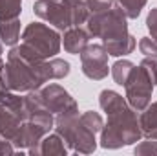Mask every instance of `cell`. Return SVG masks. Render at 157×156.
Segmentation results:
<instances>
[{
	"instance_id": "obj_1",
	"label": "cell",
	"mask_w": 157,
	"mask_h": 156,
	"mask_svg": "<svg viewBox=\"0 0 157 156\" xmlns=\"http://www.w3.org/2000/svg\"><path fill=\"white\" fill-rule=\"evenodd\" d=\"M53 79L49 61L42 59L39 53L28 44H20L11 48L7 55V63H4L0 70L2 88L13 92H31Z\"/></svg>"
},
{
	"instance_id": "obj_2",
	"label": "cell",
	"mask_w": 157,
	"mask_h": 156,
	"mask_svg": "<svg viewBox=\"0 0 157 156\" xmlns=\"http://www.w3.org/2000/svg\"><path fill=\"white\" fill-rule=\"evenodd\" d=\"M101 109L108 114V125L102 127L101 145L104 149H119L141 140L143 132L135 110L113 90H102L99 96Z\"/></svg>"
},
{
	"instance_id": "obj_3",
	"label": "cell",
	"mask_w": 157,
	"mask_h": 156,
	"mask_svg": "<svg viewBox=\"0 0 157 156\" xmlns=\"http://www.w3.org/2000/svg\"><path fill=\"white\" fill-rule=\"evenodd\" d=\"M33 11L42 20L62 31L86 22L90 17V9L84 0H37Z\"/></svg>"
},
{
	"instance_id": "obj_4",
	"label": "cell",
	"mask_w": 157,
	"mask_h": 156,
	"mask_svg": "<svg viewBox=\"0 0 157 156\" xmlns=\"http://www.w3.org/2000/svg\"><path fill=\"white\" fill-rule=\"evenodd\" d=\"M55 129H57V134L64 140V143L77 153L90 154L97 147L95 132L90 130L80 121L78 110L77 112H68V114H59L55 117Z\"/></svg>"
},
{
	"instance_id": "obj_5",
	"label": "cell",
	"mask_w": 157,
	"mask_h": 156,
	"mask_svg": "<svg viewBox=\"0 0 157 156\" xmlns=\"http://www.w3.org/2000/svg\"><path fill=\"white\" fill-rule=\"evenodd\" d=\"M126 18L128 17L124 15V11L119 6H113V7L101 11V13H91L86 20L88 22V33L102 39V44L128 39L130 33H128Z\"/></svg>"
},
{
	"instance_id": "obj_6",
	"label": "cell",
	"mask_w": 157,
	"mask_h": 156,
	"mask_svg": "<svg viewBox=\"0 0 157 156\" xmlns=\"http://www.w3.org/2000/svg\"><path fill=\"white\" fill-rule=\"evenodd\" d=\"M22 42L33 48L42 59L55 57L60 50V35L42 22H31L24 30Z\"/></svg>"
},
{
	"instance_id": "obj_7",
	"label": "cell",
	"mask_w": 157,
	"mask_h": 156,
	"mask_svg": "<svg viewBox=\"0 0 157 156\" xmlns=\"http://www.w3.org/2000/svg\"><path fill=\"white\" fill-rule=\"evenodd\" d=\"M126 88V99L128 105L137 110L143 112L148 105H150V97H152V90H154V83L148 77V74L143 70V66H133L130 77L124 84Z\"/></svg>"
},
{
	"instance_id": "obj_8",
	"label": "cell",
	"mask_w": 157,
	"mask_h": 156,
	"mask_svg": "<svg viewBox=\"0 0 157 156\" xmlns=\"http://www.w3.org/2000/svg\"><path fill=\"white\" fill-rule=\"evenodd\" d=\"M82 74L93 81H101L108 76V51L102 44H88L80 53Z\"/></svg>"
},
{
	"instance_id": "obj_9",
	"label": "cell",
	"mask_w": 157,
	"mask_h": 156,
	"mask_svg": "<svg viewBox=\"0 0 157 156\" xmlns=\"http://www.w3.org/2000/svg\"><path fill=\"white\" fill-rule=\"evenodd\" d=\"M44 105L49 109L51 114L59 116V114H68V112H77L78 107L75 99L59 84H49L46 88H42L39 92Z\"/></svg>"
},
{
	"instance_id": "obj_10",
	"label": "cell",
	"mask_w": 157,
	"mask_h": 156,
	"mask_svg": "<svg viewBox=\"0 0 157 156\" xmlns=\"http://www.w3.org/2000/svg\"><path fill=\"white\" fill-rule=\"evenodd\" d=\"M48 132L49 130L46 127H42L35 121H22V125H20V129H18V132H17V136L11 143L18 149H31V147L39 145L40 140Z\"/></svg>"
},
{
	"instance_id": "obj_11",
	"label": "cell",
	"mask_w": 157,
	"mask_h": 156,
	"mask_svg": "<svg viewBox=\"0 0 157 156\" xmlns=\"http://www.w3.org/2000/svg\"><path fill=\"white\" fill-rule=\"evenodd\" d=\"M29 154H44V156H66L68 149L64 145V140L59 134H49L40 140L39 145L28 149Z\"/></svg>"
},
{
	"instance_id": "obj_12",
	"label": "cell",
	"mask_w": 157,
	"mask_h": 156,
	"mask_svg": "<svg viewBox=\"0 0 157 156\" xmlns=\"http://www.w3.org/2000/svg\"><path fill=\"white\" fill-rule=\"evenodd\" d=\"M88 40H90V33L84 31L82 28L73 26V28H68L66 33H64V50L68 53H73V55H80L82 50L88 46Z\"/></svg>"
},
{
	"instance_id": "obj_13",
	"label": "cell",
	"mask_w": 157,
	"mask_h": 156,
	"mask_svg": "<svg viewBox=\"0 0 157 156\" xmlns=\"http://www.w3.org/2000/svg\"><path fill=\"white\" fill-rule=\"evenodd\" d=\"M20 125H22L20 117L15 112H11L9 109H6L4 105H0V140L13 142Z\"/></svg>"
},
{
	"instance_id": "obj_14",
	"label": "cell",
	"mask_w": 157,
	"mask_h": 156,
	"mask_svg": "<svg viewBox=\"0 0 157 156\" xmlns=\"http://www.w3.org/2000/svg\"><path fill=\"white\" fill-rule=\"evenodd\" d=\"M139 127L143 136L148 140H157V103L148 105L139 117Z\"/></svg>"
},
{
	"instance_id": "obj_15",
	"label": "cell",
	"mask_w": 157,
	"mask_h": 156,
	"mask_svg": "<svg viewBox=\"0 0 157 156\" xmlns=\"http://www.w3.org/2000/svg\"><path fill=\"white\" fill-rule=\"evenodd\" d=\"M20 37V22L18 18L0 20V40L6 46H15Z\"/></svg>"
},
{
	"instance_id": "obj_16",
	"label": "cell",
	"mask_w": 157,
	"mask_h": 156,
	"mask_svg": "<svg viewBox=\"0 0 157 156\" xmlns=\"http://www.w3.org/2000/svg\"><path fill=\"white\" fill-rule=\"evenodd\" d=\"M0 105H4L6 109H9L11 112H15L22 121L26 119V110H24V97L13 94V90H0Z\"/></svg>"
},
{
	"instance_id": "obj_17",
	"label": "cell",
	"mask_w": 157,
	"mask_h": 156,
	"mask_svg": "<svg viewBox=\"0 0 157 156\" xmlns=\"http://www.w3.org/2000/svg\"><path fill=\"white\" fill-rule=\"evenodd\" d=\"M104 50L108 51V55H113V57H121V55H128L135 50L137 46V40L133 39L132 35L128 39H122V40H115V42H106L102 44Z\"/></svg>"
},
{
	"instance_id": "obj_18",
	"label": "cell",
	"mask_w": 157,
	"mask_h": 156,
	"mask_svg": "<svg viewBox=\"0 0 157 156\" xmlns=\"http://www.w3.org/2000/svg\"><path fill=\"white\" fill-rule=\"evenodd\" d=\"M22 0H0V20H9V18H18Z\"/></svg>"
},
{
	"instance_id": "obj_19",
	"label": "cell",
	"mask_w": 157,
	"mask_h": 156,
	"mask_svg": "<svg viewBox=\"0 0 157 156\" xmlns=\"http://www.w3.org/2000/svg\"><path fill=\"white\" fill-rule=\"evenodd\" d=\"M132 70H133V63H130V61H117L112 66V76H113L117 84L124 86L128 77H130V74H132Z\"/></svg>"
},
{
	"instance_id": "obj_20",
	"label": "cell",
	"mask_w": 157,
	"mask_h": 156,
	"mask_svg": "<svg viewBox=\"0 0 157 156\" xmlns=\"http://www.w3.org/2000/svg\"><path fill=\"white\" fill-rule=\"evenodd\" d=\"M117 4L128 18H137L141 9L144 7L146 0H117Z\"/></svg>"
},
{
	"instance_id": "obj_21",
	"label": "cell",
	"mask_w": 157,
	"mask_h": 156,
	"mask_svg": "<svg viewBox=\"0 0 157 156\" xmlns=\"http://www.w3.org/2000/svg\"><path fill=\"white\" fill-rule=\"evenodd\" d=\"M49 66H51V76H53V79H62L70 74V63H66L64 59L53 57L49 61Z\"/></svg>"
},
{
	"instance_id": "obj_22",
	"label": "cell",
	"mask_w": 157,
	"mask_h": 156,
	"mask_svg": "<svg viewBox=\"0 0 157 156\" xmlns=\"http://www.w3.org/2000/svg\"><path fill=\"white\" fill-rule=\"evenodd\" d=\"M80 121L90 129V130H93V132H99V130H102V127H104V123H102V117L99 116L97 112H84L82 116H80Z\"/></svg>"
},
{
	"instance_id": "obj_23",
	"label": "cell",
	"mask_w": 157,
	"mask_h": 156,
	"mask_svg": "<svg viewBox=\"0 0 157 156\" xmlns=\"http://www.w3.org/2000/svg\"><path fill=\"white\" fill-rule=\"evenodd\" d=\"M139 50L141 53H144L146 57H154L157 59V40L152 37H143L139 40Z\"/></svg>"
},
{
	"instance_id": "obj_24",
	"label": "cell",
	"mask_w": 157,
	"mask_h": 156,
	"mask_svg": "<svg viewBox=\"0 0 157 156\" xmlns=\"http://www.w3.org/2000/svg\"><path fill=\"white\" fill-rule=\"evenodd\" d=\"M86 6H88L90 15H91V13H101V11H106L110 7H113L115 0H86Z\"/></svg>"
},
{
	"instance_id": "obj_25",
	"label": "cell",
	"mask_w": 157,
	"mask_h": 156,
	"mask_svg": "<svg viewBox=\"0 0 157 156\" xmlns=\"http://www.w3.org/2000/svg\"><path fill=\"white\" fill-rule=\"evenodd\" d=\"M141 66H143V70L148 74V77L152 79V83H154V86H155L157 84V59L148 57V59H144V61L141 63Z\"/></svg>"
},
{
	"instance_id": "obj_26",
	"label": "cell",
	"mask_w": 157,
	"mask_h": 156,
	"mask_svg": "<svg viewBox=\"0 0 157 156\" xmlns=\"http://www.w3.org/2000/svg\"><path fill=\"white\" fill-rule=\"evenodd\" d=\"M135 154H157V140L139 143L135 147Z\"/></svg>"
},
{
	"instance_id": "obj_27",
	"label": "cell",
	"mask_w": 157,
	"mask_h": 156,
	"mask_svg": "<svg viewBox=\"0 0 157 156\" xmlns=\"http://www.w3.org/2000/svg\"><path fill=\"white\" fill-rule=\"evenodd\" d=\"M146 26L152 33V39L157 40V7H154L150 13H148V18H146Z\"/></svg>"
},
{
	"instance_id": "obj_28",
	"label": "cell",
	"mask_w": 157,
	"mask_h": 156,
	"mask_svg": "<svg viewBox=\"0 0 157 156\" xmlns=\"http://www.w3.org/2000/svg\"><path fill=\"white\" fill-rule=\"evenodd\" d=\"M0 154H13V145L7 140H0Z\"/></svg>"
},
{
	"instance_id": "obj_29",
	"label": "cell",
	"mask_w": 157,
	"mask_h": 156,
	"mask_svg": "<svg viewBox=\"0 0 157 156\" xmlns=\"http://www.w3.org/2000/svg\"><path fill=\"white\" fill-rule=\"evenodd\" d=\"M0 53H2V40H0Z\"/></svg>"
}]
</instances>
